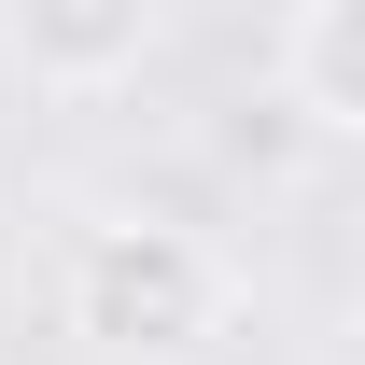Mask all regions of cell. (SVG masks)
Returning a JSON list of instances; mask_svg holds the SVG:
<instances>
[{
    "mask_svg": "<svg viewBox=\"0 0 365 365\" xmlns=\"http://www.w3.org/2000/svg\"><path fill=\"white\" fill-rule=\"evenodd\" d=\"M239 323V267L169 211H98L71 239V337L98 365H211Z\"/></svg>",
    "mask_w": 365,
    "mask_h": 365,
    "instance_id": "cell-1",
    "label": "cell"
},
{
    "mask_svg": "<svg viewBox=\"0 0 365 365\" xmlns=\"http://www.w3.org/2000/svg\"><path fill=\"white\" fill-rule=\"evenodd\" d=\"M155 43H169L155 0H14V14H0V56H14L43 98H113V85H140Z\"/></svg>",
    "mask_w": 365,
    "mask_h": 365,
    "instance_id": "cell-2",
    "label": "cell"
},
{
    "mask_svg": "<svg viewBox=\"0 0 365 365\" xmlns=\"http://www.w3.org/2000/svg\"><path fill=\"white\" fill-rule=\"evenodd\" d=\"M267 85L309 140H351L365 127V0H295L267 29Z\"/></svg>",
    "mask_w": 365,
    "mask_h": 365,
    "instance_id": "cell-3",
    "label": "cell"
}]
</instances>
